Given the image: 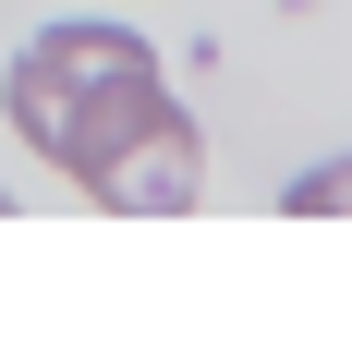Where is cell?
<instances>
[{
  "mask_svg": "<svg viewBox=\"0 0 352 364\" xmlns=\"http://www.w3.org/2000/svg\"><path fill=\"white\" fill-rule=\"evenodd\" d=\"M0 109H13V134L73 170L97 207H134V219H170L207 195V146L183 122V97H170L158 49L122 37V25H37L13 49V73H0Z\"/></svg>",
  "mask_w": 352,
  "mask_h": 364,
  "instance_id": "1",
  "label": "cell"
},
{
  "mask_svg": "<svg viewBox=\"0 0 352 364\" xmlns=\"http://www.w3.org/2000/svg\"><path fill=\"white\" fill-rule=\"evenodd\" d=\"M292 219H352V158H328V170H304L292 195H279Z\"/></svg>",
  "mask_w": 352,
  "mask_h": 364,
  "instance_id": "2",
  "label": "cell"
},
{
  "mask_svg": "<svg viewBox=\"0 0 352 364\" xmlns=\"http://www.w3.org/2000/svg\"><path fill=\"white\" fill-rule=\"evenodd\" d=\"M0 207H13V195H0Z\"/></svg>",
  "mask_w": 352,
  "mask_h": 364,
  "instance_id": "3",
  "label": "cell"
}]
</instances>
